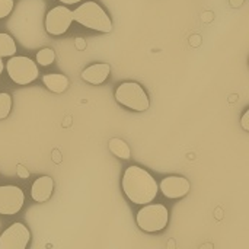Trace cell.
Wrapping results in <instances>:
<instances>
[{
	"mask_svg": "<svg viewBox=\"0 0 249 249\" xmlns=\"http://www.w3.org/2000/svg\"><path fill=\"white\" fill-rule=\"evenodd\" d=\"M123 191L131 203L144 206L156 198L159 185L146 169L130 166L123 175Z\"/></svg>",
	"mask_w": 249,
	"mask_h": 249,
	"instance_id": "obj_1",
	"label": "cell"
},
{
	"mask_svg": "<svg viewBox=\"0 0 249 249\" xmlns=\"http://www.w3.org/2000/svg\"><path fill=\"white\" fill-rule=\"evenodd\" d=\"M73 12V20L98 32H111L112 22L96 1H85Z\"/></svg>",
	"mask_w": 249,
	"mask_h": 249,
	"instance_id": "obj_2",
	"label": "cell"
},
{
	"mask_svg": "<svg viewBox=\"0 0 249 249\" xmlns=\"http://www.w3.org/2000/svg\"><path fill=\"white\" fill-rule=\"evenodd\" d=\"M136 220L142 231L155 233L163 231L168 226L169 213L163 204H144V207L137 213Z\"/></svg>",
	"mask_w": 249,
	"mask_h": 249,
	"instance_id": "obj_3",
	"label": "cell"
},
{
	"mask_svg": "<svg viewBox=\"0 0 249 249\" xmlns=\"http://www.w3.org/2000/svg\"><path fill=\"white\" fill-rule=\"evenodd\" d=\"M115 99L118 104L137 112H143L149 109L150 105L146 90L136 82L121 83L115 90Z\"/></svg>",
	"mask_w": 249,
	"mask_h": 249,
	"instance_id": "obj_4",
	"label": "cell"
},
{
	"mask_svg": "<svg viewBox=\"0 0 249 249\" xmlns=\"http://www.w3.org/2000/svg\"><path fill=\"white\" fill-rule=\"evenodd\" d=\"M6 70L9 77L18 85L32 83L39 74L38 66L31 58L23 55H12L6 64Z\"/></svg>",
	"mask_w": 249,
	"mask_h": 249,
	"instance_id": "obj_5",
	"label": "cell"
},
{
	"mask_svg": "<svg viewBox=\"0 0 249 249\" xmlns=\"http://www.w3.org/2000/svg\"><path fill=\"white\" fill-rule=\"evenodd\" d=\"M73 22V12L67 6H55L45 16V29L50 35H63Z\"/></svg>",
	"mask_w": 249,
	"mask_h": 249,
	"instance_id": "obj_6",
	"label": "cell"
},
{
	"mask_svg": "<svg viewBox=\"0 0 249 249\" xmlns=\"http://www.w3.org/2000/svg\"><path fill=\"white\" fill-rule=\"evenodd\" d=\"M25 203L23 191L16 185L0 187V214L13 216L19 213Z\"/></svg>",
	"mask_w": 249,
	"mask_h": 249,
	"instance_id": "obj_7",
	"label": "cell"
},
{
	"mask_svg": "<svg viewBox=\"0 0 249 249\" xmlns=\"http://www.w3.org/2000/svg\"><path fill=\"white\" fill-rule=\"evenodd\" d=\"M31 241L29 229L16 222L0 235V249H25Z\"/></svg>",
	"mask_w": 249,
	"mask_h": 249,
	"instance_id": "obj_8",
	"label": "cell"
},
{
	"mask_svg": "<svg viewBox=\"0 0 249 249\" xmlns=\"http://www.w3.org/2000/svg\"><path fill=\"white\" fill-rule=\"evenodd\" d=\"M159 188L166 198L177 200L188 194V191L191 190V184L184 177H166L162 179Z\"/></svg>",
	"mask_w": 249,
	"mask_h": 249,
	"instance_id": "obj_9",
	"label": "cell"
},
{
	"mask_svg": "<svg viewBox=\"0 0 249 249\" xmlns=\"http://www.w3.org/2000/svg\"><path fill=\"white\" fill-rule=\"evenodd\" d=\"M54 190V181L51 177H39L31 187V197L36 203H45Z\"/></svg>",
	"mask_w": 249,
	"mask_h": 249,
	"instance_id": "obj_10",
	"label": "cell"
},
{
	"mask_svg": "<svg viewBox=\"0 0 249 249\" xmlns=\"http://www.w3.org/2000/svg\"><path fill=\"white\" fill-rule=\"evenodd\" d=\"M109 71H111L109 64L96 63V64H92L82 71V79L90 85H101L108 79Z\"/></svg>",
	"mask_w": 249,
	"mask_h": 249,
	"instance_id": "obj_11",
	"label": "cell"
},
{
	"mask_svg": "<svg viewBox=\"0 0 249 249\" xmlns=\"http://www.w3.org/2000/svg\"><path fill=\"white\" fill-rule=\"evenodd\" d=\"M44 85L54 93H63L69 86V79L64 74L58 73H48L42 77Z\"/></svg>",
	"mask_w": 249,
	"mask_h": 249,
	"instance_id": "obj_12",
	"label": "cell"
},
{
	"mask_svg": "<svg viewBox=\"0 0 249 249\" xmlns=\"http://www.w3.org/2000/svg\"><path fill=\"white\" fill-rule=\"evenodd\" d=\"M108 146H109V152L114 153L117 158H120L123 160H127V159L131 158V150H130L128 144L124 140H121V139H111Z\"/></svg>",
	"mask_w": 249,
	"mask_h": 249,
	"instance_id": "obj_13",
	"label": "cell"
},
{
	"mask_svg": "<svg viewBox=\"0 0 249 249\" xmlns=\"http://www.w3.org/2000/svg\"><path fill=\"white\" fill-rule=\"evenodd\" d=\"M16 54V42L15 39L4 32H0V57H12Z\"/></svg>",
	"mask_w": 249,
	"mask_h": 249,
	"instance_id": "obj_14",
	"label": "cell"
},
{
	"mask_svg": "<svg viewBox=\"0 0 249 249\" xmlns=\"http://www.w3.org/2000/svg\"><path fill=\"white\" fill-rule=\"evenodd\" d=\"M54 58H55V53L53 48H42L36 53V63H39V66H50L54 63Z\"/></svg>",
	"mask_w": 249,
	"mask_h": 249,
	"instance_id": "obj_15",
	"label": "cell"
},
{
	"mask_svg": "<svg viewBox=\"0 0 249 249\" xmlns=\"http://www.w3.org/2000/svg\"><path fill=\"white\" fill-rule=\"evenodd\" d=\"M12 109V98L9 93L1 92L0 93V120H4Z\"/></svg>",
	"mask_w": 249,
	"mask_h": 249,
	"instance_id": "obj_16",
	"label": "cell"
},
{
	"mask_svg": "<svg viewBox=\"0 0 249 249\" xmlns=\"http://www.w3.org/2000/svg\"><path fill=\"white\" fill-rule=\"evenodd\" d=\"M13 0H0V19L10 15V12L13 10Z\"/></svg>",
	"mask_w": 249,
	"mask_h": 249,
	"instance_id": "obj_17",
	"label": "cell"
},
{
	"mask_svg": "<svg viewBox=\"0 0 249 249\" xmlns=\"http://www.w3.org/2000/svg\"><path fill=\"white\" fill-rule=\"evenodd\" d=\"M16 174H18V177L22 178V179L29 178V171H28L25 166H22V165H18V166H16Z\"/></svg>",
	"mask_w": 249,
	"mask_h": 249,
	"instance_id": "obj_18",
	"label": "cell"
},
{
	"mask_svg": "<svg viewBox=\"0 0 249 249\" xmlns=\"http://www.w3.org/2000/svg\"><path fill=\"white\" fill-rule=\"evenodd\" d=\"M241 124H242V128H244L245 131H249V111L248 109L245 111V114H244V117H242V121H241Z\"/></svg>",
	"mask_w": 249,
	"mask_h": 249,
	"instance_id": "obj_19",
	"label": "cell"
},
{
	"mask_svg": "<svg viewBox=\"0 0 249 249\" xmlns=\"http://www.w3.org/2000/svg\"><path fill=\"white\" fill-rule=\"evenodd\" d=\"M76 47H77L79 50H85V48H86V44H85L83 38H77V39H76Z\"/></svg>",
	"mask_w": 249,
	"mask_h": 249,
	"instance_id": "obj_20",
	"label": "cell"
},
{
	"mask_svg": "<svg viewBox=\"0 0 249 249\" xmlns=\"http://www.w3.org/2000/svg\"><path fill=\"white\" fill-rule=\"evenodd\" d=\"M190 42H191V45L197 47V45H200L201 39H200V36H198V35H194V36H193V38L190 39Z\"/></svg>",
	"mask_w": 249,
	"mask_h": 249,
	"instance_id": "obj_21",
	"label": "cell"
},
{
	"mask_svg": "<svg viewBox=\"0 0 249 249\" xmlns=\"http://www.w3.org/2000/svg\"><path fill=\"white\" fill-rule=\"evenodd\" d=\"M213 19V13L212 12H206L204 15H203V20L204 22H210Z\"/></svg>",
	"mask_w": 249,
	"mask_h": 249,
	"instance_id": "obj_22",
	"label": "cell"
},
{
	"mask_svg": "<svg viewBox=\"0 0 249 249\" xmlns=\"http://www.w3.org/2000/svg\"><path fill=\"white\" fill-rule=\"evenodd\" d=\"M244 1H245V0H231V4H232L233 7H239V6L244 4Z\"/></svg>",
	"mask_w": 249,
	"mask_h": 249,
	"instance_id": "obj_23",
	"label": "cell"
},
{
	"mask_svg": "<svg viewBox=\"0 0 249 249\" xmlns=\"http://www.w3.org/2000/svg\"><path fill=\"white\" fill-rule=\"evenodd\" d=\"M58 1H61L64 4H74V3H80L82 0H58Z\"/></svg>",
	"mask_w": 249,
	"mask_h": 249,
	"instance_id": "obj_24",
	"label": "cell"
},
{
	"mask_svg": "<svg viewBox=\"0 0 249 249\" xmlns=\"http://www.w3.org/2000/svg\"><path fill=\"white\" fill-rule=\"evenodd\" d=\"M54 160H55V162H60V155H58V152H57V150L54 152Z\"/></svg>",
	"mask_w": 249,
	"mask_h": 249,
	"instance_id": "obj_25",
	"label": "cell"
},
{
	"mask_svg": "<svg viewBox=\"0 0 249 249\" xmlns=\"http://www.w3.org/2000/svg\"><path fill=\"white\" fill-rule=\"evenodd\" d=\"M3 69H4V63H3V60H1V57H0V74H1V71H3Z\"/></svg>",
	"mask_w": 249,
	"mask_h": 249,
	"instance_id": "obj_26",
	"label": "cell"
},
{
	"mask_svg": "<svg viewBox=\"0 0 249 249\" xmlns=\"http://www.w3.org/2000/svg\"><path fill=\"white\" fill-rule=\"evenodd\" d=\"M168 245H169L171 248H174V247H175V242H174V241H169V244H168Z\"/></svg>",
	"mask_w": 249,
	"mask_h": 249,
	"instance_id": "obj_27",
	"label": "cell"
},
{
	"mask_svg": "<svg viewBox=\"0 0 249 249\" xmlns=\"http://www.w3.org/2000/svg\"><path fill=\"white\" fill-rule=\"evenodd\" d=\"M217 217H219V219L222 217V212H220V210H217Z\"/></svg>",
	"mask_w": 249,
	"mask_h": 249,
	"instance_id": "obj_28",
	"label": "cell"
}]
</instances>
